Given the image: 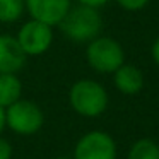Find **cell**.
Returning a JSON list of instances; mask_svg holds the SVG:
<instances>
[{
  "mask_svg": "<svg viewBox=\"0 0 159 159\" xmlns=\"http://www.w3.org/2000/svg\"><path fill=\"white\" fill-rule=\"evenodd\" d=\"M69 103L80 116L98 118L108 110L110 96L101 82L94 79H79L69 89Z\"/></svg>",
  "mask_w": 159,
  "mask_h": 159,
  "instance_id": "6da1fadb",
  "label": "cell"
},
{
  "mask_svg": "<svg viewBox=\"0 0 159 159\" xmlns=\"http://www.w3.org/2000/svg\"><path fill=\"white\" fill-rule=\"evenodd\" d=\"M58 29L67 39L72 43H89L101 36L103 31V17L98 12V9H91L86 5H75L69 11V14L63 17L58 24Z\"/></svg>",
  "mask_w": 159,
  "mask_h": 159,
  "instance_id": "7a4b0ae2",
  "label": "cell"
},
{
  "mask_svg": "<svg viewBox=\"0 0 159 159\" xmlns=\"http://www.w3.org/2000/svg\"><path fill=\"white\" fill-rule=\"evenodd\" d=\"M86 62L98 74H113L125 63V50L115 38L98 36L87 43Z\"/></svg>",
  "mask_w": 159,
  "mask_h": 159,
  "instance_id": "3957f363",
  "label": "cell"
},
{
  "mask_svg": "<svg viewBox=\"0 0 159 159\" xmlns=\"http://www.w3.org/2000/svg\"><path fill=\"white\" fill-rule=\"evenodd\" d=\"M45 123V113L43 110L31 99L21 98L5 108V128L12 130L16 135L29 137L38 134Z\"/></svg>",
  "mask_w": 159,
  "mask_h": 159,
  "instance_id": "277c9868",
  "label": "cell"
},
{
  "mask_svg": "<svg viewBox=\"0 0 159 159\" xmlns=\"http://www.w3.org/2000/svg\"><path fill=\"white\" fill-rule=\"evenodd\" d=\"M118 147L115 139L104 130H91L80 135L74 145L72 159H116Z\"/></svg>",
  "mask_w": 159,
  "mask_h": 159,
  "instance_id": "5b68a950",
  "label": "cell"
},
{
  "mask_svg": "<svg viewBox=\"0 0 159 159\" xmlns=\"http://www.w3.org/2000/svg\"><path fill=\"white\" fill-rule=\"evenodd\" d=\"M55 33L53 28L45 22L29 19L19 28L16 39L26 57H39L45 55L53 45Z\"/></svg>",
  "mask_w": 159,
  "mask_h": 159,
  "instance_id": "8992f818",
  "label": "cell"
},
{
  "mask_svg": "<svg viewBox=\"0 0 159 159\" xmlns=\"http://www.w3.org/2000/svg\"><path fill=\"white\" fill-rule=\"evenodd\" d=\"M24 2L29 19L45 22L52 28H58V24L72 9V0H24Z\"/></svg>",
  "mask_w": 159,
  "mask_h": 159,
  "instance_id": "52a82bcc",
  "label": "cell"
},
{
  "mask_svg": "<svg viewBox=\"0 0 159 159\" xmlns=\"http://www.w3.org/2000/svg\"><path fill=\"white\" fill-rule=\"evenodd\" d=\"M26 62L28 57L21 50L16 36L0 34V74H19Z\"/></svg>",
  "mask_w": 159,
  "mask_h": 159,
  "instance_id": "ba28073f",
  "label": "cell"
},
{
  "mask_svg": "<svg viewBox=\"0 0 159 159\" xmlns=\"http://www.w3.org/2000/svg\"><path fill=\"white\" fill-rule=\"evenodd\" d=\"M144 74L139 67L132 63H123L113 72V84L118 93L125 96H135L144 89Z\"/></svg>",
  "mask_w": 159,
  "mask_h": 159,
  "instance_id": "9c48e42d",
  "label": "cell"
},
{
  "mask_svg": "<svg viewBox=\"0 0 159 159\" xmlns=\"http://www.w3.org/2000/svg\"><path fill=\"white\" fill-rule=\"evenodd\" d=\"M22 98V82L17 74H0V108H9Z\"/></svg>",
  "mask_w": 159,
  "mask_h": 159,
  "instance_id": "30bf717a",
  "label": "cell"
},
{
  "mask_svg": "<svg viewBox=\"0 0 159 159\" xmlns=\"http://www.w3.org/2000/svg\"><path fill=\"white\" fill-rule=\"evenodd\" d=\"M127 159H159V144L152 139H139L130 145Z\"/></svg>",
  "mask_w": 159,
  "mask_h": 159,
  "instance_id": "8fae6325",
  "label": "cell"
},
{
  "mask_svg": "<svg viewBox=\"0 0 159 159\" xmlns=\"http://www.w3.org/2000/svg\"><path fill=\"white\" fill-rule=\"evenodd\" d=\"M26 14L24 0H0V22L14 24Z\"/></svg>",
  "mask_w": 159,
  "mask_h": 159,
  "instance_id": "7c38bea8",
  "label": "cell"
},
{
  "mask_svg": "<svg viewBox=\"0 0 159 159\" xmlns=\"http://www.w3.org/2000/svg\"><path fill=\"white\" fill-rule=\"evenodd\" d=\"M116 5L123 11H128V12H139L142 9H145L149 5L151 0H115Z\"/></svg>",
  "mask_w": 159,
  "mask_h": 159,
  "instance_id": "4fadbf2b",
  "label": "cell"
},
{
  "mask_svg": "<svg viewBox=\"0 0 159 159\" xmlns=\"http://www.w3.org/2000/svg\"><path fill=\"white\" fill-rule=\"evenodd\" d=\"M12 154H14L12 144L0 135V159H12Z\"/></svg>",
  "mask_w": 159,
  "mask_h": 159,
  "instance_id": "5bb4252c",
  "label": "cell"
},
{
  "mask_svg": "<svg viewBox=\"0 0 159 159\" xmlns=\"http://www.w3.org/2000/svg\"><path fill=\"white\" fill-rule=\"evenodd\" d=\"M77 5H86V7L91 9H101L110 2V0H75Z\"/></svg>",
  "mask_w": 159,
  "mask_h": 159,
  "instance_id": "9a60e30c",
  "label": "cell"
},
{
  "mask_svg": "<svg viewBox=\"0 0 159 159\" xmlns=\"http://www.w3.org/2000/svg\"><path fill=\"white\" fill-rule=\"evenodd\" d=\"M151 57H152V62L159 67V36L152 41V46H151Z\"/></svg>",
  "mask_w": 159,
  "mask_h": 159,
  "instance_id": "2e32d148",
  "label": "cell"
},
{
  "mask_svg": "<svg viewBox=\"0 0 159 159\" xmlns=\"http://www.w3.org/2000/svg\"><path fill=\"white\" fill-rule=\"evenodd\" d=\"M4 130H5V110L0 108V135H2Z\"/></svg>",
  "mask_w": 159,
  "mask_h": 159,
  "instance_id": "e0dca14e",
  "label": "cell"
},
{
  "mask_svg": "<svg viewBox=\"0 0 159 159\" xmlns=\"http://www.w3.org/2000/svg\"><path fill=\"white\" fill-rule=\"evenodd\" d=\"M53 159H72V157H67V156H58V157H53Z\"/></svg>",
  "mask_w": 159,
  "mask_h": 159,
  "instance_id": "ac0fdd59",
  "label": "cell"
}]
</instances>
